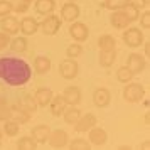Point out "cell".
Here are the masks:
<instances>
[{
	"label": "cell",
	"mask_w": 150,
	"mask_h": 150,
	"mask_svg": "<svg viewBox=\"0 0 150 150\" xmlns=\"http://www.w3.org/2000/svg\"><path fill=\"white\" fill-rule=\"evenodd\" d=\"M79 116H81V110L78 106H66L64 113H62V118H64V122L68 125H74L79 120Z\"/></svg>",
	"instance_id": "24"
},
{
	"label": "cell",
	"mask_w": 150,
	"mask_h": 150,
	"mask_svg": "<svg viewBox=\"0 0 150 150\" xmlns=\"http://www.w3.org/2000/svg\"><path fill=\"white\" fill-rule=\"evenodd\" d=\"M12 116V106L7 103L5 98H0V122H5Z\"/></svg>",
	"instance_id": "35"
},
{
	"label": "cell",
	"mask_w": 150,
	"mask_h": 150,
	"mask_svg": "<svg viewBox=\"0 0 150 150\" xmlns=\"http://www.w3.org/2000/svg\"><path fill=\"white\" fill-rule=\"evenodd\" d=\"M51 66H52V61L49 59L47 56H37L34 59V71L37 74H46L51 71Z\"/></svg>",
	"instance_id": "21"
},
{
	"label": "cell",
	"mask_w": 150,
	"mask_h": 150,
	"mask_svg": "<svg viewBox=\"0 0 150 150\" xmlns=\"http://www.w3.org/2000/svg\"><path fill=\"white\" fill-rule=\"evenodd\" d=\"M130 2H132V0H105L103 7L111 10V12H113V10H123Z\"/></svg>",
	"instance_id": "31"
},
{
	"label": "cell",
	"mask_w": 150,
	"mask_h": 150,
	"mask_svg": "<svg viewBox=\"0 0 150 150\" xmlns=\"http://www.w3.org/2000/svg\"><path fill=\"white\" fill-rule=\"evenodd\" d=\"M78 73H79V64H78L76 59L66 57L64 61H61V64H59V74H61V78L69 81V79H74L78 76Z\"/></svg>",
	"instance_id": "6"
},
{
	"label": "cell",
	"mask_w": 150,
	"mask_h": 150,
	"mask_svg": "<svg viewBox=\"0 0 150 150\" xmlns=\"http://www.w3.org/2000/svg\"><path fill=\"white\" fill-rule=\"evenodd\" d=\"M47 143L52 149H64V147H68V143H69L68 132H64L61 128L51 130V133L47 137Z\"/></svg>",
	"instance_id": "7"
},
{
	"label": "cell",
	"mask_w": 150,
	"mask_h": 150,
	"mask_svg": "<svg viewBox=\"0 0 150 150\" xmlns=\"http://www.w3.org/2000/svg\"><path fill=\"white\" fill-rule=\"evenodd\" d=\"M62 98H64L68 106H78L83 100V93L78 86H68L62 91Z\"/></svg>",
	"instance_id": "14"
},
{
	"label": "cell",
	"mask_w": 150,
	"mask_h": 150,
	"mask_svg": "<svg viewBox=\"0 0 150 150\" xmlns=\"http://www.w3.org/2000/svg\"><path fill=\"white\" fill-rule=\"evenodd\" d=\"M110 24H111L113 29H118V30H123V29H127L128 25H132L130 19L127 17V14L123 10H113L111 15H110Z\"/></svg>",
	"instance_id": "15"
},
{
	"label": "cell",
	"mask_w": 150,
	"mask_h": 150,
	"mask_svg": "<svg viewBox=\"0 0 150 150\" xmlns=\"http://www.w3.org/2000/svg\"><path fill=\"white\" fill-rule=\"evenodd\" d=\"M14 122H17L19 125H24V123H29L30 120V113H27L25 110L19 108V105L12 106V116H10Z\"/></svg>",
	"instance_id": "26"
},
{
	"label": "cell",
	"mask_w": 150,
	"mask_h": 150,
	"mask_svg": "<svg viewBox=\"0 0 150 150\" xmlns=\"http://www.w3.org/2000/svg\"><path fill=\"white\" fill-rule=\"evenodd\" d=\"M51 133V127L49 125H35L34 128L30 130V137L34 138L37 143H47V137Z\"/></svg>",
	"instance_id": "18"
},
{
	"label": "cell",
	"mask_w": 150,
	"mask_h": 150,
	"mask_svg": "<svg viewBox=\"0 0 150 150\" xmlns=\"http://www.w3.org/2000/svg\"><path fill=\"white\" fill-rule=\"evenodd\" d=\"M79 14H81V8L76 2H66L64 5H61V21L62 22H74L79 19Z\"/></svg>",
	"instance_id": "8"
},
{
	"label": "cell",
	"mask_w": 150,
	"mask_h": 150,
	"mask_svg": "<svg viewBox=\"0 0 150 150\" xmlns=\"http://www.w3.org/2000/svg\"><path fill=\"white\" fill-rule=\"evenodd\" d=\"M133 76L135 74L127 68V64H125V66H120V68L116 69V79H118V83H122V84L130 83L132 79H133Z\"/></svg>",
	"instance_id": "30"
},
{
	"label": "cell",
	"mask_w": 150,
	"mask_h": 150,
	"mask_svg": "<svg viewBox=\"0 0 150 150\" xmlns=\"http://www.w3.org/2000/svg\"><path fill=\"white\" fill-rule=\"evenodd\" d=\"M123 12L127 14V17L130 19V22H137V21H138V15H140V8H138V5H137V4L130 2L128 5L123 8Z\"/></svg>",
	"instance_id": "33"
},
{
	"label": "cell",
	"mask_w": 150,
	"mask_h": 150,
	"mask_svg": "<svg viewBox=\"0 0 150 150\" xmlns=\"http://www.w3.org/2000/svg\"><path fill=\"white\" fill-rule=\"evenodd\" d=\"M140 149H149V140H145V143L140 145Z\"/></svg>",
	"instance_id": "42"
},
{
	"label": "cell",
	"mask_w": 150,
	"mask_h": 150,
	"mask_svg": "<svg viewBox=\"0 0 150 150\" xmlns=\"http://www.w3.org/2000/svg\"><path fill=\"white\" fill-rule=\"evenodd\" d=\"M122 39L123 42L132 49H137L140 47L145 41V34H143V30L140 27H132L128 25L127 29H123V34H122Z\"/></svg>",
	"instance_id": "2"
},
{
	"label": "cell",
	"mask_w": 150,
	"mask_h": 150,
	"mask_svg": "<svg viewBox=\"0 0 150 150\" xmlns=\"http://www.w3.org/2000/svg\"><path fill=\"white\" fill-rule=\"evenodd\" d=\"M25 2H27V4H32V2H34V0H25Z\"/></svg>",
	"instance_id": "44"
},
{
	"label": "cell",
	"mask_w": 150,
	"mask_h": 150,
	"mask_svg": "<svg viewBox=\"0 0 150 150\" xmlns=\"http://www.w3.org/2000/svg\"><path fill=\"white\" fill-rule=\"evenodd\" d=\"M93 103L98 108H106L111 103V91L108 88H96L93 91Z\"/></svg>",
	"instance_id": "13"
},
{
	"label": "cell",
	"mask_w": 150,
	"mask_h": 150,
	"mask_svg": "<svg viewBox=\"0 0 150 150\" xmlns=\"http://www.w3.org/2000/svg\"><path fill=\"white\" fill-rule=\"evenodd\" d=\"M17 105H19V108L25 110L27 113H35V110H37V103H35V98L32 95H22L21 101Z\"/></svg>",
	"instance_id": "23"
},
{
	"label": "cell",
	"mask_w": 150,
	"mask_h": 150,
	"mask_svg": "<svg viewBox=\"0 0 150 150\" xmlns=\"http://www.w3.org/2000/svg\"><path fill=\"white\" fill-rule=\"evenodd\" d=\"M32 68L24 59L4 56L0 57V79L8 86H24L30 81Z\"/></svg>",
	"instance_id": "1"
},
{
	"label": "cell",
	"mask_w": 150,
	"mask_h": 150,
	"mask_svg": "<svg viewBox=\"0 0 150 150\" xmlns=\"http://www.w3.org/2000/svg\"><path fill=\"white\" fill-rule=\"evenodd\" d=\"M127 68L133 73V74H138L142 73L143 69L147 68V57L138 52H132V54L127 57Z\"/></svg>",
	"instance_id": "11"
},
{
	"label": "cell",
	"mask_w": 150,
	"mask_h": 150,
	"mask_svg": "<svg viewBox=\"0 0 150 150\" xmlns=\"http://www.w3.org/2000/svg\"><path fill=\"white\" fill-rule=\"evenodd\" d=\"M2 138H4V132H2V127H0V147H2Z\"/></svg>",
	"instance_id": "43"
},
{
	"label": "cell",
	"mask_w": 150,
	"mask_h": 150,
	"mask_svg": "<svg viewBox=\"0 0 150 150\" xmlns=\"http://www.w3.org/2000/svg\"><path fill=\"white\" fill-rule=\"evenodd\" d=\"M98 47H100V51H113V49H116V41L113 35L110 34H103L98 37Z\"/></svg>",
	"instance_id": "25"
},
{
	"label": "cell",
	"mask_w": 150,
	"mask_h": 150,
	"mask_svg": "<svg viewBox=\"0 0 150 150\" xmlns=\"http://www.w3.org/2000/svg\"><path fill=\"white\" fill-rule=\"evenodd\" d=\"M10 49L17 52V54H22V52H25L29 47V41H27V35H17L14 39H10Z\"/></svg>",
	"instance_id": "22"
},
{
	"label": "cell",
	"mask_w": 150,
	"mask_h": 150,
	"mask_svg": "<svg viewBox=\"0 0 150 150\" xmlns=\"http://www.w3.org/2000/svg\"><path fill=\"white\" fill-rule=\"evenodd\" d=\"M68 2H76V0H68Z\"/></svg>",
	"instance_id": "45"
},
{
	"label": "cell",
	"mask_w": 150,
	"mask_h": 150,
	"mask_svg": "<svg viewBox=\"0 0 150 150\" xmlns=\"http://www.w3.org/2000/svg\"><path fill=\"white\" fill-rule=\"evenodd\" d=\"M138 22H140V29L142 30H149L150 29V10L145 8L142 14L138 15Z\"/></svg>",
	"instance_id": "37"
},
{
	"label": "cell",
	"mask_w": 150,
	"mask_h": 150,
	"mask_svg": "<svg viewBox=\"0 0 150 150\" xmlns=\"http://www.w3.org/2000/svg\"><path fill=\"white\" fill-rule=\"evenodd\" d=\"M88 142L91 145H95V147H103L105 143L108 142V133H106V130L101 128V127H93V128H89L88 132Z\"/></svg>",
	"instance_id": "10"
},
{
	"label": "cell",
	"mask_w": 150,
	"mask_h": 150,
	"mask_svg": "<svg viewBox=\"0 0 150 150\" xmlns=\"http://www.w3.org/2000/svg\"><path fill=\"white\" fill-rule=\"evenodd\" d=\"M69 35L74 42H84L89 37V29L84 22L74 21L69 24Z\"/></svg>",
	"instance_id": "5"
},
{
	"label": "cell",
	"mask_w": 150,
	"mask_h": 150,
	"mask_svg": "<svg viewBox=\"0 0 150 150\" xmlns=\"http://www.w3.org/2000/svg\"><path fill=\"white\" fill-rule=\"evenodd\" d=\"M10 4H12V12L15 14H25L30 7V4H27L25 0H10Z\"/></svg>",
	"instance_id": "36"
},
{
	"label": "cell",
	"mask_w": 150,
	"mask_h": 150,
	"mask_svg": "<svg viewBox=\"0 0 150 150\" xmlns=\"http://www.w3.org/2000/svg\"><path fill=\"white\" fill-rule=\"evenodd\" d=\"M143 51H145V57L149 56V52H150V44H149V41H143Z\"/></svg>",
	"instance_id": "40"
},
{
	"label": "cell",
	"mask_w": 150,
	"mask_h": 150,
	"mask_svg": "<svg viewBox=\"0 0 150 150\" xmlns=\"http://www.w3.org/2000/svg\"><path fill=\"white\" fill-rule=\"evenodd\" d=\"M0 29H2V32H5L8 35H15L21 32V21L12 14L0 17Z\"/></svg>",
	"instance_id": "9"
},
{
	"label": "cell",
	"mask_w": 150,
	"mask_h": 150,
	"mask_svg": "<svg viewBox=\"0 0 150 150\" xmlns=\"http://www.w3.org/2000/svg\"><path fill=\"white\" fill-rule=\"evenodd\" d=\"M52 89L51 88H37L34 93V98H35V103H37V106H41V108H47V105L51 103L52 100Z\"/></svg>",
	"instance_id": "16"
},
{
	"label": "cell",
	"mask_w": 150,
	"mask_h": 150,
	"mask_svg": "<svg viewBox=\"0 0 150 150\" xmlns=\"http://www.w3.org/2000/svg\"><path fill=\"white\" fill-rule=\"evenodd\" d=\"M39 30V22L34 17H24L21 21V32L22 35H34Z\"/></svg>",
	"instance_id": "20"
},
{
	"label": "cell",
	"mask_w": 150,
	"mask_h": 150,
	"mask_svg": "<svg viewBox=\"0 0 150 150\" xmlns=\"http://www.w3.org/2000/svg\"><path fill=\"white\" fill-rule=\"evenodd\" d=\"M142 5H143V7H149V5H150V0H142Z\"/></svg>",
	"instance_id": "41"
},
{
	"label": "cell",
	"mask_w": 150,
	"mask_h": 150,
	"mask_svg": "<svg viewBox=\"0 0 150 150\" xmlns=\"http://www.w3.org/2000/svg\"><path fill=\"white\" fill-rule=\"evenodd\" d=\"M68 147L71 150H89L91 149V143L86 138H74V140H69Z\"/></svg>",
	"instance_id": "32"
},
{
	"label": "cell",
	"mask_w": 150,
	"mask_h": 150,
	"mask_svg": "<svg viewBox=\"0 0 150 150\" xmlns=\"http://www.w3.org/2000/svg\"><path fill=\"white\" fill-rule=\"evenodd\" d=\"M61 25H62V21L59 15L49 14V15H44V21L39 22V30L46 35H56L59 32Z\"/></svg>",
	"instance_id": "4"
},
{
	"label": "cell",
	"mask_w": 150,
	"mask_h": 150,
	"mask_svg": "<svg viewBox=\"0 0 150 150\" xmlns=\"http://www.w3.org/2000/svg\"><path fill=\"white\" fill-rule=\"evenodd\" d=\"M8 44H10V35L0 30V51L7 49V47H8Z\"/></svg>",
	"instance_id": "39"
},
{
	"label": "cell",
	"mask_w": 150,
	"mask_h": 150,
	"mask_svg": "<svg viewBox=\"0 0 150 150\" xmlns=\"http://www.w3.org/2000/svg\"><path fill=\"white\" fill-rule=\"evenodd\" d=\"M96 123H98V118H96V115H93V113H86V115L79 116V120L73 125L74 127L76 132H79V133H86L89 128H93Z\"/></svg>",
	"instance_id": "12"
},
{
	"label": "cell",
	"mask_w": 150,
	"mask_h": 150,
	"mask_svg": "<svg viewBox=\"0 0 150 150\" xmlns=\"http://www.w3.org/2000/svg\"><path fill=\"white\" fill-rule=\"evenodd\" d=\"M2 132H4V135H7V137H17L19 132H21V125H19L17 122H14L12 118H8V120L4 122Z\"/></svg>",
	"instance_id": "28"
},
{
	"label": "cell",
	"mask_w": 150,
	"mask_h": 150,
	"mask_svg": "<svg viewBox=\"0 0 150 150\" xmlns=\"http://www.w3.org/2000/svg\"><path fill=\"white\" fill-rule=\"evenodd\" d=\"M12 14V4L10 0H0V17Z\"/></svg>",
	"instance_id": "38"
},
{
	"label": "cell",
	"mask_w": 150,
	"mask_h": 150,
	"mask_svg": "<svg viewBox=\"0 0 150 150\" xmlns=\"http://www.w3.org/2000/svg\"><path fill=\"white\" fill-rule=\"evenodd\" d=\"M34 8L39 15L54 14L56 10V0H34Z\"/></svg>",
	"instance_id": "19"
},
{
	"label": "cell",
	"mask_w": 150,
	"mask_h": 150,
	"mask_svg": "<svg viewBox=\"0 0 150 150\" xmlns=\"http://www.w3.org/2000/svg\"><path fill=\"white\" fill-rule=\"evenodd\" d=\"M81 54H83L81 42H73V44H69L68 47H66V56L71 57V59H78Z\"/></svg>",
	"instance_id": "34"
},
{
	"label": "cell",
	"mask_w": 150,
	"mask_h": 150,
	"mask_svg": "<svg viewBox=\"0 0 150 150\" xmlns=\"http://www.w3.org/2000/svg\"><path fill=\"white\" fill-rule=\"evenodd\" d=\"M37 145H39V143L35 142L30 135H24V137H21V138L17 140V145H15V147H17L19 150H35Z\"/></svg>",
	"instance_id": "29"
},
{
	"label": "cell",
	"mask_w": 150,
	"mask_h": 150,
	"mask_svg": "<svg viewBox=\"0 0 150 150\" xmlns=\"http://www.w3.org/2000/svg\"><path fill=\"white\" fill-rule=\"evenodd\" d=\"M47 106H49V111H51L52 116H62V113H64V110H66L68 105H66V101H64L62 95H54Z\"/></svg>",
	"instance_id": "17"
},
{
	"label": "cell",
	"mask_w": 150,
	"mask_h": 150,
	"mask_svg": "<svg viewBox=\"0 0 150 150\" xmlns=\"http://www.w3.org/2000/svg\"><path fill=\"white\" fill-rule=\"evenodd\" d=\"M116 61V49L113 51H100V64L103 68H111Z\"/></svg>",
	"instance_id": "27"
},
{
	"label": "cell",
	"mask_w": 150,
	"mask_h": 150,
	"mask_svg": "<svg viewBox=\"0 0 150 150\" xmlns=\"http://www.w3.org/2000/svg\"><path fill=\"white\" fill-rule=\"evenodd\" d=\"M145 86L140 84V83H133L130 81L125 84V88H123V100L128 103H138L142 101L143 98H145Z\"/></svg>",
	"instance_id": "3"
}]
</instances>
